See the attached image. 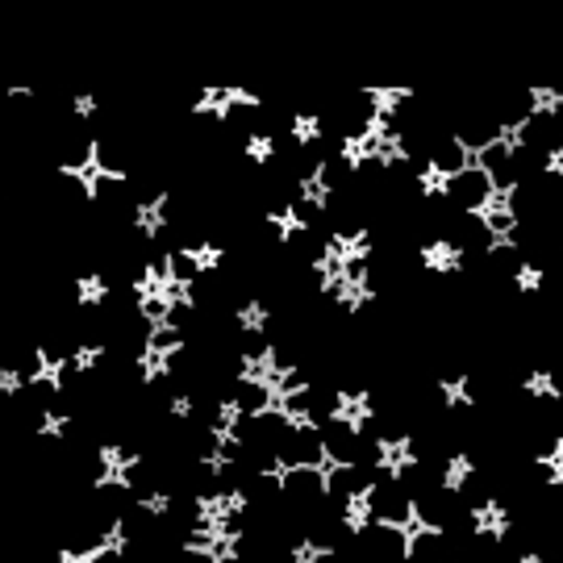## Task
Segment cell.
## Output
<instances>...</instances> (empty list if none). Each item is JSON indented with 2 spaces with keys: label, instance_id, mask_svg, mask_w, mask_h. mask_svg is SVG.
Listing matches in <instances>:
<instances>
[{
  "label": "cell",
  "instance_id": "3957f363",
  "mask_svg": "<svg viewBox=\"0 0 563 563\" xmlns=\"http://www.w3.org/2000/svg\"><path fill=\"white\" fill-rule=\"evenodd\" d=\"M463 514L467 509L460 505L451 484H434L413 501V526H422V530H443L446 534V530H455L463 522Z\"/></svg>",
  "mask_w": 563,
  "mask_h": 563
},
{
  "label": "cell",
  "instance_id": "8fae6325",
  "mask_svg": "<svg viewBox=\"0 0 563 563\" xmlns=\"http://www.w3.org/2000/svg\"><path fill=\"white\" fill-rule=\"evenodd\" d=\"M205 272V255L192 251H167V288H188Z\"/></svg>",
  "mask_w": 563,
  "mask_h": 563
},
{
  "label": "cell",
  "instance_id": "5b68a950",
  "mask_svg": "<svg viewBox=\"0 0 563 563\" xmlns=\"http://www.w3.org/2000/svg\"><path fill=\"white\" fill-rule=\"evenodd\" d=\"M443 197L455 213H484L488 201H493V180L484 176L481 167H467L460 176L443 180Z\"/></svg>",
  "mask_w": 563,
  "mask_h": 563
},
{
  "label": "cell",
  "instance_id": "7a4b0ae2",
  "mask_svg": "<svg viewBox=\"0 0 563 563\" xmlns=\"http://www.w3.org/2000/svg\"><path fill=\"white\" fill-rule=\"evenodd\" d=\"M325 501V467H288L280 472V505L288 514H313Z\"/></svg>",
  "mask_w": 563,
  "mask_h": 563
},
{
  "label": "cell",
  "instance_id": "6da1fadb",
  "mask_svg": "<svg viewBox=\"0 0 563 563\" xmlns=\"http://www.w3.org/2000/svg\"><path fill=\"white\" fill-rule=\"evenodd\" d=\"M360 522L401 526V530H409V526H413V501H409V493L397 484L393 463L376 467V484L367 488V497L360 501Z\"/></svg>",
  "mask_w": 563,
  "mask_h": 563
},
{
  "label": "cell",
  "instance_id": "9c48e42d",
  "mask_svg": "<svg viewBox=\"0 0 563 563\" xmlns=\"http://www.w3.org/2000/svg\"><path fill=\"white\" fill-rule=\"evenodd\" d=\"M376 484V472H367L360 463L346 467H325V501L339 505H360L367 497V488Z\"/></svg>",
  "mask_w": 563,
  "mask_h": 563
},
{
  "label": "cell",
  "instance_id": "ba28073f",
  "mask_svg": "<svg viewBox=\"0 0 563 563\" xmlns=\"http://www.w3.org/2000/svg\"><path fill=\"white\" fill-rule=\"evenodd\" d=\"M113 476L125 484V493H130L139 505H159L163 501V467H159V460L121 463Z\"/></svg>",
  "mask_w": 563,
  "mask_h": 563
},
{
  "label": "cell",
  "instance_id": "277c9868",
  "mask_svg": "<svg viewBox=\"0 0 563 563\" xmlns=\"http://www.w3.org/2000/svg\"><path fill=\"white\" fill-rule=\"evenodd\" d=\"M276 463H280V472H288V467H325L322 434L313 426L292 422L276 443Z\"/></svg>",
  "mask_w": 563,
  "mask_h": 563
},
{
  "label": "cell",
  "instance_id": "30bf717a",
  "mask_svg": "<svg viewBox=\"0 0 563 563\" xmlns=\"http://www.w3.org/2000/svg\"><path fill=\"white\" fill-rule=\"evenodd\" d=\"M426 159H430V172H434L439 180H451V176H460V172H467V167H476V155H467L460 142L451 139V130L430 142Z\"/></svg>",
  "mask_w": 563,
  "mask_h": 563
},
{
  "label": "cell",
  "instance_id": "52a82bcc",
  "mask_svg": "<svg viewBox=\"0 0 563 563\" xmlns=\"http://www.w3.org/2000/svg\"><path fill=\"white\" fill-rule=\"evenodd\" d=\"M318 434H322L325 467H346V463H355V455H360V426H355V418L339 413V418H330Z\"/></svg>",
  "mask_w": 563,
  "mask_h": 563
},
{
  "label": "cell",
  "instance_id": "8992f818",
  "mask_svg": "<svg viewBox=\"0 0 563 563\" xmlns=\"http://www.w3.org/2000/svg\"><path fill=\"white\" fill-rule=\"evenodd\" d=\"M225 405L239 418H260L267 409H276V388L267 380H260V376H239V380L225 388Z\"/></svg>",
  "mask_w": 563,
  "mask_h": 563
}]
</instances>
